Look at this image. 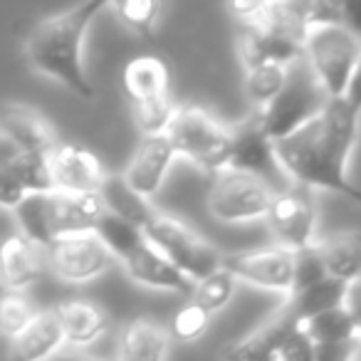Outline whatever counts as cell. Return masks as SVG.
<instances>
[{
  "label": "cell",
  "instance_id": "1",
  "mask_svg": "<svg viewBox=\"0 0 361 361\" xmlns=\"http://www.w3.org/2000/svg\"><path fill=\"white\" fill-rule=\"evenodd\" d=\"M359 119L344 97H329L307 124L275 141L277 159L290 183L334 191L361 203V188L346 176V161L359 136Z\"/></svg>",
  "mask_w": 361,
  "mask_h": 361
},
{
  "label": "cell",
  "instance_id": "2",
  "mask_svg": "<svg viewBox=\"0 0 361 361\" xmlns=\"http://www.w3.org/2000/svg\"><path fill=\"white\" fill-rule=\"evenodd\" d=\"M114 0H85L65 13L40 20L25 40V60L32 72L60 82L82 99H94V85L85 70L87 30Z\"/></svg>",
  "mask_w": 361,
  "mask_h": 361
},
{
  "label": "cell",
  "instance_id": "3",
  "mask_svg": "<svg viewBox=\"0 0 361 361\" xmlns=\"http://www.w3.org/2000/svg\"><path fill=\"white\" fill-rule=\"evenodd\" d=\"M326 99H329V94L324 92L322 82L317 80V75L307 65L305 57H300L292 65H287V77L282 90L257 114H260L265 131L277 141L282 136L292 134L295 129H300L302 124H307L312 116L319 114L324 109Z\"/></svg>",
  "mask_w": 361,
  "mask_h": 361
},
{
  "label": "cell",
  "instance_id": "4",
  "mask_svg": "<svg viewBox=\"0 0 361 361\" xmlns=\"http://www.w3.org/2000/svg\"><path fill=\"white\" fill-rule=\"evenodd\" d=\"M169 139L178 159H186L206 173L226 169L231 159V126L198 106H178L169 126Z\"/></svg>",
  "mask_w": 361,
  "mask_h": 361
},
{
  "label": "cell",
  "instance_id": "5",
  "mask_svg": "<svg viewBox=\"0 0 361 361\" xmlns=\"http://www.w3.org/2000/svg\"><path fill=\"white\" fill-rule=\"evenodd\" d=\"M307 65L322 82L329 97H341L346 82L361 57V37L341 23H324L305 32Z\"/></svg>",
  "mask_w": 361,
  "mask_h": 361
},
{
  "label": "cell",
  "instance_id": "6",
  "mask_svg": "<svg viewBox=\"0 0 361 361\" xmlns=\"http://www.w3.org/2000/svg\"><path fill=\"white\" fill-rule=\"evenodd\" d=\"M141 228H144L146 240L154 243L193 282L203 280L206 275L221 267V252L208 240H203L201 235H196L186 223L164 216L159 211H151L146 221L141 223Z\"/></svg>",
  "mask_w": 361,
  "mask_h": 361
},
{
  "label": "cell",
  "instance_id": "7",
  "mask_svg": "<svg viewBox=\"0 0 361 361\" xmlns=\"http://www.w3.org/2000/svg\"><path fill=\"white\" fill-rule=\"evenodd\" d=\"M275 188L267 180L238 169H226L213 173L208 191V211L221 223H252L262 221L270 208Z\"/></svg>",
  "mask_w": 361,
  "mask_h": 361
},
{
  "label": "cell",
  "instance_id": "8",
  "mask_svg": "<svg viewBox=\"0 0 361 361\" xmlns=\"http://www.w3.org/2000/svg\"><path fill=\"white\" fill-rule=\"evenodd\" d=\"M47 262L62 282L87 285L111 270L114 255L94 231L67 233L47 245Z\"/></svg>",
  "mask_w": 361,
  "mask_h": 361
},
{
  "label": "cell",
  "instance_id": "9",
  "mask_svg": "<svg viewBox=\"0 0 361 361\" xmlns=\"http://www.w3.org/2000/svg\"><path fill=\"white\" fill-rule=\"evenodd\" d=\"M305 55V35L295 27L277 20L270 11L252 23H240L238 32V57L243 62V70L265 62H280L292 65Z\"/></svg>",
  "mask_w": 361,
  "mask_h": 361
},
{
  "label": "cell",
  "instance_id": "10",
  "mask_svg": "<svg viewBox=\"0 0 361 361\" xmlns=\"http://www.w3.org/2000/svg\"><path fill=\"white\" fill-rule=\"evenodd\" d=\"M265 221L277 245L302 250L317 243V206L312 188L290 183L272 193Z\"/></svg>",
  "mask_w": 361,
  "mask_h": 361
},
{
  "label": "cell",
  "instance_id": "11",
  "mask_svg": "<svg viewBox=\"0 0 361 361\" xmlns=\"http://www.w3.org/2000/svg\"><path fill=\"white\" fill-rule=\"evenodd\" d=\"M228 166L267 180L275 191L290 186V178H287V173L280 166V159H277L275 139L265 131L257 111L240 124L231 126V159H228Z\"/></svg>",
  "mask_w": 361,
  "mask_h": 361
},
{
  "label": "cell",
  "instance_id": "12",
  "mask_svg": "<svg viewBox=\"0 0 361 361\" xmlns=\"http://www.w3.org/2000/svg\"><path fill=\"white\" fill-rule=\"evenodd\" d=\"M221 267L233 272L238 282L290 295L292 277H295V250L285 245H270L233 252V255L221 257Z\"/></svg>",
  "mask_w": 361,
  "mask_h": 361
},
{
  "label": "cell",
  "instance_id": "13",
  "mask_svg": "<svg viewBox=\"0 0 361 361\" xmlns=\"http://www.w3.org/2000/svg\"><path fill=\"white\" fill-rule=\"evenodd\" d=\"M52 188L72 193H99L106 173L102 161L90 149L77 144H60L47 154Z\"/></svg>",
  "mask_w": 361,
  "mask_h": 361
},
{
  "label": "cell",
  "instance_id": "14",
  "mask_svg": "<svg viewBox=\"0 0 361 361\" xmlns=\"http://www.w3.org/2000/svg\"><path fill=\"white\" fill-rule=\"evenodd\" d=\"M178 159L169 134H141L134 156L126 164L124 178L141 196L154 198L164 186L171 164Z\"/></svg>",
  "mask_w": 361,
  "mask_h": 361
},
{
  "label": "cell",
  "instance_id": "15",
  "mask_svg": "<svg viewBox=\"0 0 361 361\" xmlns=\"http://www.w3.org/2000/svg\"><path fill=\"white\" fill-rule=\"evenodd\" d=\"M129 280L136 285L149 287V290H166V292H193L196 282L180 272L154 243L144 240L136 250H131L124 260H119Z\"/></svg>",
  "mask_w": 361,
  "mask_h": 361
},
{
  "label": "cell",
  "instance_id": "16",
  "mask_svg": "<svg viewBox=\"0 0 361 361\" xmlns=\"http://www.w3.org/2000/svg\"><path fill=\"white\" fill-rule=\"evenodd\" d=\"M47 208V228H50L52 240L67 233L94 231L97 218L104 211L99 193H72L50 188L45 193Z\"/></svg>",
  "mask_w": 361,
  "mask_h": 361
},
{
  "label": "cell",
  "instance_id": "17",
  "mask_svg": "<svg viewBox=\"0 0 361 361\" xmlns=\"http://www.w3.org/2000/svg\"><path fill=\"white\" fill-rule=\"evenodd\" d=\"M0 134L8 136L23 151L47 156L57 144L50 121L23 102H0Z\"/></svg>",
  "mask_w": 361,
  "mask_h": 361
},
{
  "label": "cell",
  "instance_id": "18",
  "mask_svg": "<svg viewBox=\"0 0 361 361\" xmlns=\"http://www.w3.org/2000/svg\"><path fill=\"white\" fill-rule=\"evenodd\" d=\"M47 247L32 238L16 233L0 245V285L6 290L25 292L45 272Z\"/></svg>",
  "mask_w": 361,
  "mask_h": 361
},
{
  "label": "cell",
  "instance_id": "19",
  "mask_svg": "<svg viewBox=\"0 0 361 361\" xmlns=\"http://www.w3.org/2000/svg\"><path fill=\"white\" fill-rule=\"evenodd\" d=\"M300 317L292 312V307L282 305L260 329H255L250 336H245L238 344L228 346L223 351V356L228 359H252V361H262V359H280L282 349H285L287 339L292 336V331L300 326Z\"/></svg>",
  "mask_w": 361,
  "mask_h": 361
},
{
  "label": "cell",
  "instance_id": "20",
  "mask_svg": "<svg viewBox=\"0 0 361 361\" xmlns=\"http://www.w3.org/2000/svg\"><path fill=\"white\" fill-rule=\"evenodd\" d=\"M302 326L314 341V359H346L351 344L359 339L346 302L310 317L302 322Z\"/></svg>",
  "mask_w": 361,
  "mask_h": 361
},
{
  "label": "cell",
  "instance_id": "21",
  "mask_svg": "<svg viewBox=\"0 0 361 361\" xmlns=\"http://www.w3.org/2000/svg\"><path fill=\"white\" fill-rule=\"evenodd\" d=\"M62 344H65V334H62L57 312H35L11 336V356L20 361H42L50 359Z\"/></svg>",
  "mask_w": 361,
  "mask_h": 361
},
{
  "label": "cell",
  "instance_id": "22",
  "mask_svg": "<svg viewBox=\"0 0 361 361\" xmlns=\"http://www.w3.org/2000/svg\"><path fill=\"white\" fill-rule=\"evenodd\" d=\"M57 319H60L65 344L70 346H90L102 339L106 331V314L99 305L90 300H67L55 307Z\"/></svg>",
  "mask_w": 361,
  "mask_h": 361
},
{
  "label": "cell",
  "instance_id": "23",
  "mask_svg": "<svg viewBox=\"0 0 361 361\" xmlns=\"http://www.w3.org/2000/svg\"><path fill=\"white\" fill-rule=\"evenodd\" d=\"M324 272L334 280L354 285L361 280V231H341L314 243Z\"/></svg>",
  "mask_w": 361,
  "mask_h": 361
},
{
  "label": "cell",
  "instance_id": "24",
  "mask_svg": "<svg viewBox=\"0 0 361 361\" xmlns=\"http://www.w3.org/2000/svg\"><path fill=\"white\" fill-rule=\"evenodd\" d=\"M171 331L154 319H134L119 341V356L129 361H161L169 356Z\"/></svg>",
  "mask_w": 361,
  "mask_h": 361
},
{
  "label": "cell",
  "instance_id": "25",
  "mask_svg": "<svg viewBox=\"0 0 361 361\" xmlns=\"http://www.w3.org/2000/svg\"><path fill=\"white\" fill-rule=\"evenodd\" d=\"M0 169L11 171L18 180H20L25 191H50L52 178H50V166H47V156L30 154L23 151L18 144H13L8 136L0 134Z\"/></svg>",
  "mask_w": 361,
  "mask_h": 361
},
{
  "label": "cell",
  "instance_id": "26",
  "mask_svg": "<svg viewBox=\"0 0 361 361\" xmlns=\"http://www.w3.org/2000/svg\"><path fill=\"white\" fill-rule=\"evenodd\" d=\"M267 11L302 35L324 23H339V0H270Z\"/></svg>",
  "mask_w": 361,
  "mask_h": 361
},
{
  "label": "cell",
  "instance_id": "27",
  "mask_svg": "<svg viewBox=\"0 0 361 361\" xmlns=\"http://www.w3.org/2000/svg\"><path fill=\"white\" fill-rule=\"evenodd\" d=\"M124 90L131 104L159 99V97L169 94V70L159 57H136L124 70Z\"/></svg>",
  "mask_w": 361,
  "mask_h": 361
},
{
  "label": "cell",
  "instance_id": "28",
  "mask_svg": "<svg viewBox=\"0 0 361 361\" xmlns=\"http://www.w3.org/2000/svg\"><path fill=\"white\" fill-rule=\"evenodd\" d=\"M346 292H349V285H346V282L324 275L322 280L292 290L290 295H287V305H290L292 312L300 317V322H305V319H310V317L319 314V312L344 305Z\"/></svg>",
  "mask_w": 361,
  "mask_h": 361
},
{
  "label": "cell",
  "instance_id": "29",
  "mask_svg": "<svg viewBox=\"0 0 361 361\" xmlns=\"http://www.w3.org/2000/svg\"><path fill=\"white\" fill-rule=\"evenodd\" d=\"M99 198L106 211L116 213V216L126 218V221L136 223V226H141L146 221V216L154 211L149 198L141 196L139 191H134L126 183L124 176H106L99 188Z\"/></svg>",
  "mask_w": 361,
  "mask_h": 361
},
{
  "label": "cell",
  "instance_id": "30",
  "mask_svg": "<svg viewBox=\"0 0 361 361\" xmlns=\"http://www.w3.org/2000/svg\"><path fill=\"white\" fill-rule=\"evenodd\" d=\"M94 233L99 235V240L109 247L114 260H124L131 250H136V247L146 240L144 228L126 221V218L116 216V213L106 211V208L102 211V216L97 218Z\"/></svg>",
  "mask_w": 361,
  "mask_h": 361
},
{
  "label": "cell",
  "instance_id": "31",
  "mask_svg": "<svg viewBox=\"0 0 361 361\" xmlns=\"http://www.w3.org/2000/svg\"><path fill=\"white\" fill-rule=\"evenodd\" d=\"M287 77V65L280 62H265V65H255L245 70V97L250 99V104H255L257 109L267 106L277 97V92L282 90Z\"/></svg>",
  "mask_w": 361,
  "mask_h": 361
},
{
  "label": "cell",
  "instance_id": "32",
  "mask_svg": "<svg viewBox=\"0 0 361 361\" xmlns=\"http://www.w3.org/2000/svg\"><path fill=\"white\" fill-rule=\"evenodd\" d=\"M235 275L228 272L226 267H218V270H213L211 275H206L193 285V302H198L206 312L216 314V312L226 310L231 305L233 295H235Z\"/></svg>",
  "mask_w": 361,
  "mask_h": 361
},
{
  "label": "cell",
  "instance_id": "33",
  "mask_svg": "<svg viewBox=\"0 0 361 361\" xmlns=\"http://www.w3.org/2000/svg\"><path fill=\"white\" fill-rule=\"evenodd\" d=\"M111 8L129 30L141 37H151L159 25L164 0H114Z\"/></svg>",
  "mask_w": 361,
  "mask_h": 361
},
{
  "label": "cell",
  "instance_id": "34",
  "mask_svg": "<svg viewBox=\"0 0 361 361\" xmlns=\"http://www.w3.org/2000/svg\"><path fill=\"white\" fill-rule=\"evenodd\" d=\"M178 104L171 99L169 94L159 97V99L149 102H136L134 104V119L141 134H166L173 121Z\"/></svg>",
  "mask_w": 361,
  "mask_h": 361
},
{
  "label": "cell",
  "instance_id": "35",
  "mask_svg": "<svg viewBox=\"0 0 361 361\" xmlns=\"http://www.w3.org/2000/svg\"><path fill=\"white\" fill-rule=\"evenodd\" d=\"M208 319H211V312L203 310L198 302H188L171 319V336H176L178 341L201 339L203 331L208 329Z\"/></svg>",
  "mask_w": 361,
  "mask_h": 361
},
{
  "label": "cell",
  "instance_id": "36",
  "mask_svg": "<svg viewBox=\"0 0 361 361\" xmlns=\"http://www.w3.org/2000/svg\"><path fill=\"white\" fill-rule=\"evenodd\" d=\"M32 314L35 310L20 290H6V295H0V331L3 334L13 336Z\"/></svg>",
  "mask_w": 361,
  "mask_h": 361
},
{
  "label": "cell",
  "instance_id": "37",
  "mask_svg": "<svg viewBox=\"0 0 361 361\" xmlns=\"http://www.w3.org/2000/svg\"><path fill=\"white\" fill-rule=\"evenodd\" d=\"M324 275H326L324 265H322V257H319V252H317L314 245L295 250V277H292V290L310 285V282L322 280Z\"/></svg>",
  "mask_w": 361,
  "mask_h": 361
},
{
  "label": "cell",
  "instance_id": "38",
  "mask_svg": "<svg viewBox=\"0 0 361 361\" xmlns=\"http://www.w3.org/2000/svg\"><path fill=\"white\" fill-rule=\"evenodd\" d=\"M25 196H27V191L20 180H18L11 171L0 169V208L13 211V208H16Z\"/></svg>",
  "mask_w": 361,
  "mask_h": 361
},
{
  "label": "cell",
  "instance_id": "39",
  "mask_svg": "<svg viewBox=\"0 0 361 361\" xmlns=\"http://www.w3.org/2000/svg\"><path fill=\"white\" fill-rule=\"evenodd\" d=\"M228 8L240 23H252L265 16L270 0H228Z\"/></svg>",
  "mask_w": 361,
  "mask_h": 361
},
{
  "label": "cell",
  "instance_id": "40",
  "mask_svg": "<svg viewBox=\"0 0 361 361\" xmlns=\"http://www.w3.org/2000/svg\"><path fill=\"white\" fill-rule=\"evenodd\" d=\"M339 23L361 37V0H339Z\"/></svg>",
  "mask_w": 361,
  "mask_h": 361
},
{
  "label": "cell",
  "instance_id": "41",
  "mask_svg": "<svg viewBox=\"0 0 361 361\" xmlns=\"http://www.w3.org/2000/svg\"><path fill=\"white\" fill-rule=\"evenodd\" d=\"M341 97H344V102L356 111V114H361V57L354 65V70H351L349 82H346V90Z\"/></svg>",
  "mask_w": 361,
  "mask_h": 361
},
{
  "label": "cell",
  "instance_id": "42",
  "mask_svg": "<svg viewBox=\"0 0 361 361\" xmlns=\"http://www.w3.org/2000/svg\"><path fill=\"white\" fill-rule=\"evenodd\" d=\"M346 307H349L351 317H354L356 324V334L361 339V280L349 285V292H346Z\"/></svg>",
  "mask_w": 361,
  "mask_h": 361
}]
</instances>
